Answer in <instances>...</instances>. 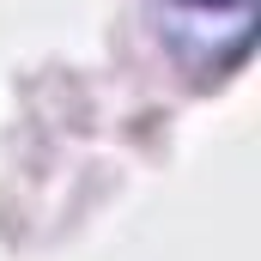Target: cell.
Returning a JSON list of instances; mask_svg holds the SVG:
<instances>
[{
    "label": "cell",
    "mask_w": 261,
    "mask_h": 261,
    "mask_svg": "<svg viewBox=\"0 0 261 261\" xmlns=\"http://www.w3.org/2000/svg\"><path fill=\"white\" fill-rule=\"evenodd\" d=\"M182 6H231V12H243L249 0H182Z\"/></svg>",
    "instance_id": "obj_1"
}]
</instances>
